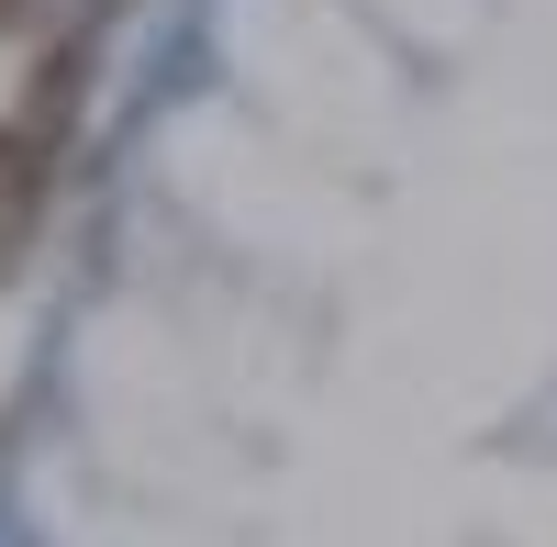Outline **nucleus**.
Listing matches in <instances>:
<instances>
[{"label": "nucleus", "mask_w": 557, "mask_h": 547, "mask_svg": "<svg viewBox=\"0 0 557 547\" xmlns=\"http://www.w3.org/2000/svg\"><path fill=\"white\" fill-rule=\"evenodd\" d=\"M0 23H12V0H0Z\"/></svg>", "instance_id": "nucleus-1"}]
</instances>
